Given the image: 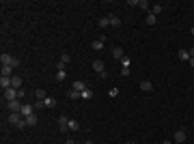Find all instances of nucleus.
I'll list each match as a JSON object with an SVG mask.
<instances>
[{
  "instance_id": "nucleus-1",
  "label": "nucleus",
  "mask_w": 194,
  "mask_h": 144,
  "mask_svg": "<svg viewBox=\"0 0 194 144\" xmlns=\"http://www.w3.org/2000/svg\"><path fill=\"white\" fill-rule=\"evenodd\" d=\"M0 62H2V67H4V65H9V67H13V69H17V67H20V60H17V58H13L11 54H2V56H0Z\"/></svg>"
},
{
  "instance_id": "nucleus-2",
  "label": "nucleus",
  "mask_w": 194,
  "mask_h": 144,
  "mask_svg": "<svg viewBox=\"0 0 194 144\" xmlns=\"http://www.w3.org/2000/svg\"><path fill=\"white\" fill-rule=\"evenodd\" d=\"M15 99H20V91H17V88L11 86V88L4 91V101H15Z\"/></svg>"
},
{
  "instance_id": "nucleus-3",
  "label": "nucleus",
  "mask_w": 194,
  "mask_h": 144,
  "mask_svg": "<svg viewBox=\"0 0 194 144\" xmlns=\"http://www.w3.org/2000/svg\"><path fill=\"white\" fill-rule=\"evenodd\" d=\"M22 105H24V103H22L20 99H15V101H7V108H9L11 112H22Z\"/></svg>"
},
{
  "instance_id": "nucleus-4",
  "label": "nucleus",
  "mask_w": 194,
  "mask_h": 144,
  "mask_svg": "<svg viewBox=\"0 0 194 144\" xmlns=\"http://www.w3.org/2000/svg\"><path fill=\"white\" fill-rule=\"evenodd\" d=\"M186 138H188L186 129H177V131H175V142H177V144H183V142H186Z\"/></svg>"
},
{
  "instance_id": "nucleus-5",
  "label": "nucleus",
  "mask_w": 194,
  "mask_h": 144,
  "mask_svg": "<svg viewBox=\"0 0 194 144\" xmlns=\"http://www.w3.org/2000/svg\"><path fill=\"white\" fill-rule=\"evenodd\" d=\"M20 114H22L24 118H26V116H30V114H35V105H30V103H24V105H22V112H20Z\"/></svg>"
},
{
  "instance_id": "nucleus-6",
  "label": "nucleus",
  "mask_w": 194,
  "mask_h": 144,
  "mask_svg": "<svg viewBox=\"0 0 194 144\" xmlns=\"http://www.w3.org/2000/svg\"><path fill=\"white\" fill-rule=\"evenodd\" d=\"M104 45H106V37H99L97 41H93V43H91V48L95 49V52H99V49H104Z\"/></svg>"
},
{
  "instance_id": "nucleus-7",
  "label": "nucleus",
  "mask_w": 194,
  "mask_h": 144,
  "mask_svg": "<svg viewBox=\"0 0 194 144\" xmlns=\"http://www.w3.org/2000/svg\"><path fill=\"white\" fill-rule=\"evenodd\" d=\"M73 91H78V93H82V91H86L89 86H86V82L84 80H78V82H73V86H71Z\"/></svg>"
},
{
  "instance_id": "nucleus-8",
  "label": "nucleus",
  "mask_w": 194,
  "mask_h": 144,
  "mask_svg": "<svg viewBox=\"0 0 194 144\" xmlns=\"http://www.w3.org/2000/svg\"><path fill=\"white\" fill-rule=\"evenodd\" d=\"M140 91H143V93H151V91H153V84H151L149 80H143V82H140Z\"/></svg>"
},
{
  "instance_id": "nucleus-9",
  "label": "nucleus",
  "mask_w": 194,
  "mask_h": 144,
  "mask_svg": "<svg viewBox=\"0 0 194 144\" xmlns=\"http://www.w3.org/2000/svg\"><path fill=\"white\" fill-rule=\"evenodd\" d=\"M37 123H39L37 114H30V116H26V127H35Z\"/></svg>"
},
{
  "instance_id": "nucleus-10",
  "label": "nucleus",
  "mask_w": 194,
  "mask_h": 144,
  "mask_svg": "<svg viewBox=\"0 0 194 144\" xmlns=\"http://www.w3.org/2000/svg\"><path fill=\"white\" fill-rule=\"evenodd\" d=\"M67 125H69V118H67V116H60V118H58V129H60V131H67Z\"/></svg>"
},
{
  "instance_id": "nucleus-11",
  "label": "nucleus",
  "mask_w": 194,
  "mask_h": 144,
  "mask_svg": "<svg viewBox=\"0 0 194 144\" xmlns=\"http://www.w3.org/2000/svg\"><path fill=\"white\" fill-rule=\"evenodd\" d=\"M112 56H114V58H119V60H121V58H123V56H125V52H123V48H119V45H114V48H112Z\"/></svg>"
},
{
  "instance_id": "nucleus-12",
  "label": "nucleus",
  "mask_w": 194,
  "mask_h": 144,
  "mask_svg": "<svg viewBox=\"0 0 194 144\" xmlns=\"http://www.w3.org/2000/svg\"><path fill=\"white\" fill-rule=\"evenodd\" d=\"M108 19H110V26H114V28L121 26V17L119 15H108Z\"/></svg>"
},
{
  "instance_id": "nucleus-13",
  "label": "nucleus",
  "mask_w": 194,
  "mask_h": 144,
  "mask_svg": "<svg viewBox=\"0 0 194 144\" xmlns=\"http://www.w3.org/2000/svg\"><path fill=\"white\" fill-rule=\"evenodd\" d=\"M0 86H2V91L11 88V78H4V75H0Z\"/></svg>"
},
{
  "instance_id": "nucleus-14",
  "label": "nucleus",
  "mask_w": 194,
  "mask_h": 144,
  "mask_svg": "<svg viewBox=\"0 0 194 144\" xmlns=\"http://www.w3.org/2000/svg\"><path fill=\"white\" fill-rule=\"evenodd\" d=\"M11 86H13V88H17V91H22V78L13 75V78H11Z\"/></svg>"
},
{
  "instance_id": "nucleus-15",
  "label": "nucleus",
  "mask_w": 194,
  "mask_h": 144,
  "mask_svg": "<svg viewBox=\"0 0 194 144\" xmlns=\"http://www.w3.org/2000/svg\"><path fill=\"white\" fill-rule=\"evenodd\" d=\"M93 69H95L97 73H104V71H106V67H104V60H95V62H93Z\"/></svg>"
},
{
  "instance_id": "nucleus-16",
  "label": "nucleus",
  "mask_w": 194,
  "mask_h": 144,
  "mask_svg": "<svg viewBox=\"0 0 194 144\" xmlns=\"http://www.w3.org/2000/svg\"><path fill=\"white\" fill-rule=\"evenodd\" d=\"M67 129H71V131L76 133V131L80 129V125H78V121H76V118H69V125H67Z\"/></svg>"
},
{
  "instance_id": "nucleus-17",
  "label": "nucleus",
  "mask_w": 194,
  "mask_h": 144,
  "mask_svg": "<svg viewBox=\"0 0 194 144\" xmlns=\"http://www.w3.org/2000/svg\"><path fill=\"white\" fill-rule=\"evenodd\" d=\"M35 97H37V101H46V99H48V93L39 88V91H35Z\"/></svg>"
},
{
  "instance_id": "nucleus-18",
  "label": "nucleus",
  "mask_w": 194,
  "mask_h": 144,
  "mask_svg": "<svg viewBox=\"0 0 194 144\" xmlns=\"http://www.w3.org/2000/svg\"><path fill=\"white\" fill-rule=\"evenodd\" d=\"M11 73H13V67H9V65H4V67H2V73H0V75H4V78H13Z\"/></svg>"
},
{
  "instance_id": "nucleus-19",
  "label": "nucleus",
  "mask_w": 194,
  "mask_h": 144,
  "mask_svg": "<svg viewBox=\"0 0 194 144\" xmlns=\"http://www.w3.org/2000/svg\"><path fill=\"white\" fill-rule=\"evenodd\" d=\"M97 26H99V28H108V26H110V19H108V15H106V17H101V19L97 22Z\"/></svg>"
},
{
  "instance_id": "nucleus-20",
  "label": "nucleus",
  "mask_w": 194,
  "mask_h": 144,
  "mask_svg": "<svg viewBox=\"0 0 194 144\" xmlns=\"http://www.w3.org/2000/svg\"><path fill=\"white\" fill-rule=\"evenodd\" d=\"M177 56H179V60H190V52L188 49H179Z\"/></svg>"
},
{
  "instance_id": "nucleus-21",
  "label": "nucleus",
  "mask_w": 194,
  "mask_h": 144,
  "mask_svg": "<svg viewBox=\"0 0 194 144\" xmlns=\"http://www.w3.org/2000/svg\"><path fill=\"white\" fill-rule=\"evenodd\" d=\"M162 9H164V6H162V4H153V6H151V13H153V15H155V17H157V15H160V13H162Z\"/></svg>"
},
{
  "instance_id": "nucleus-22",
  "label": "nucleus",
  "mask_w": 194,
  "mask_h": 144,
  "mask_svg": "<svg viewBox=\"0 0 194 144\" xmlns=\"http://www.w3.org/2000/svg\"><path fill=\"white\" fill-rule=\"evenodd\" d=\"M67 97H69V99H82V93H78V91H73V88H71V91L67 93Z\"/></svg>"
},
{
  "instance_id": "nucleus-23",
  "label": "nucleus",
  "mask_w": 194,
  "mask_h": 144,
  "mask_svg": "<svg viewBox=\"0 0 194 144\" xmlns=\"http://www.w3.org/2000/svg\"><path fill=\"white\" fill-rule=\"evenodd\" d=\"M43 105H46V108H54V105H56V99H54V97H48V99L43 101Z\"/></svg>"
},
{
  "instance_id": "nucleus-24",
  "label": "nucleus",
  "mask_w": 194,
  "mask_h": 144,
  "mask_svg": "<svg viewBox=\"0 0 194 144\" xmlns=\"http://www.w3.org/2000/svg\"><path fill=\"white\" fill-rule=\"evenodd\" d=\"M155 22H157V17H155L153 13H149V15H147V24H149V26H155Z\"/></svg>"
},
{
  "instance_id": "nucleus-25",
  "label": "nucleus",
  "mask_w": 194,
  "mask_h": 144,
  "mask_svg": "<svg viewBox=\"0 0 194 144\" xmlns=\"http://www.w3.org/2000/svg\"><path fill=\"white\" fill-rule=\"evenodd\" d=\"M91 97H93V91H91V88H86V91H82V99H84V101H89Z\"/></svg>"
},
{
  "instance_id": "nucleus-26",
  "label": "nucleus",
  "mask_w": 194,
  "mask_h": 144,
  "mask_svg": "<svg viewBox=\"0 0 194 144\" xmlns=\"http://www.w3.org/2000/svg\"><path fill=\"white\" fill-rule=\"evenodd\" d=\"M60 62H63V65H69V62H71V56H69V54L65 52V54L60 56Z\"/></svg>"
},
{
  "instance_id": "nucleus-27",
  "label": "nucleus",
  "mask_w": 194,
  "mask_h": 144,
  "mask_svg": "<svg viewBox=\"0 0 194 144\" xmlns=\"http://www.w3.org/2000/svg\"><path fill=\"white\" fill-rule=\"evenodd\" d=\"M138 6H140V9H149L151 2H149V0H138Z\"/></svg>"
},
{
  "instance_id": "nucleus-28",
  "label": "nucleus",
  "mask_w": 194,
  "mask_h": 144,
  "mask_svg": "<svg viewBox=\"0 0 194 144\" xmlns=\"http://www.w3.org/2000/svg\"><path fill=\"white\" fill-rule=\"evenodd\" d=\"M121 65H123V67H130V58L123 56V58H121Z\"/></svg>"
},
{
  "instance_id": "nucleus-29",
  "label": "nucleus",
  "mask_w": 194,
  "mask_h": 144,
  "mask_svg": "<svg viewBox=\"0 0 194 144\" xmlns=\"http://www.w3.org/2000/svg\"><path fill=\"white\" fill-rule=\"evenodd\" d=\"M121 75H130V67H121Z\"/></svg>"
},
{
  "instance_id": "nucleus-30",
  "label": "nucleus",
  "mask_w": 194,
  "mask_h": 144,
  "mask_svg": "<svg viewBox=\"0 0 194 144\" xmlns=\"http://www.w3.org/2000/svg\"><path fill=\"white\" fill-rule=\"evenodd\" d=\"M108 95H110V97H117V95H119V88H110V93H108Z\"/></svg>"
},
{
  "instance_id": "nucleus-31",
  "label": "nucleus",
  "mask_w": 194,
  "mask_h": 144,
  "mask_svg": "<svg viewBox=\"0 0 194 144\" xmlns=\"http://www.w3.org/2000/svg\"><path fill=\"white\" fill-rule=\"evenodd\" d=\"M188 62H190V67H192V69H194V58H190V60H188Z\"/></svg>"
},
{
  "instance_id": "nucleus-32",
  "label": "nucleus",
  "mask_w": 194,
  "mask_h": 144,
  "mask_svg": "<svg viewBox=\"0 0 194 144\" xmlns=\"http://www.w3.org/2000/svg\"><path fill=\"white\" fill-rule=\"evenodd\" d=\"M65 144H76V142H73V138H69V140H67Z\"/></svg>"
},
{
  "instance_id": "nucleus-33",
  "label": "nucleus",
  "mask_w": 194,
  "mask_h": 144,
  "mask_svg": "<svg viewBox=\"0 0 194 144\" xmlns=\"http://www.w3.org/2000/svg\"><path fill=\"white\" fill-rule=\"evenodd\" d=\"M188 52H190V58H194V48H192V49H188Z\"/></svg>"
},
{
  "instance_id": "nucleus-34",
  "label": "nucleus",
  "mask_w": 194,
  "mask_h": 144,
  "mask_svg": "<svg viewBox=\"0 0 194 144\" xmlns=\"http://www.w3.org/2000/svg\"><path fill=\"white\" fill-rule=\"evenodd\" d=\"M162 144H173V142H170V140H164V142H162Z\"/></svg>"
},
{
  "instance_id": "nucleus-35",
  "label": "nucleus",
  "mask_w": 194,
  "mask_h": 144,
  "mask_svg": "<svg viewBox=\"0 0 194 144\" xmlns=\"http://www.w3.org/2000/svg\"><path fill=\"white\" fill-rule=\"evenodd\" d=\"M84 144H93V142H91V140H86V142H84Z\"/></svg>"
},
{
  "instance_id": "nucleus-36",
  "label": "nucleus",
  "mask_w": 194,
  "mask_h": 144,
  "mask_svg": "<svg viewBox=\"0 0 194 144\" xmlns=\"http://www.w3.org/2000/svg\"><path fill=\"white\" fill-rule=\"evenodd\" d=\"M190 32H192V37H194V26H192V30H190Z\"/></svg>"
},
{
  "instance_id": "nucleus-37",
  "label": "nucleus",
  "mask_w": 194,
  "mask_h": 144,
  "mask_svg": "<svg viewBox=\"0 0 194 144\" xmlns=\"http://www.w3.org/2000/svg\"><path fill=\"white\" fill-rule=\"evenodd\" d=\"M192 9H194V2H192Z\"/></svg>"
}]
</instances>
